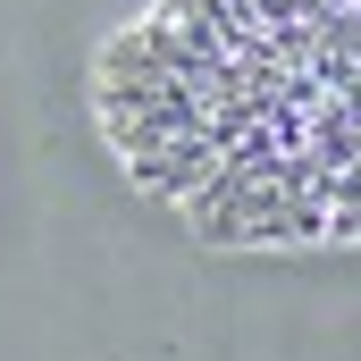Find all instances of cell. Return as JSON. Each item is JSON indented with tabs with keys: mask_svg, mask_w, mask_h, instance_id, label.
Segmentation results:
<instances>
[{
	"mask_svg": "<svg viewBox=\"0 0 361 361\" xmlns=\"http://www.w3.org/2000/svg\"><path fill=\"white\" fill-rule=\"evenodd\" d=\"M210 169H219V135H210V126H202V135H169V143H152V152H126V177L143 185V193H160V202H185Z\"/></svg>",
	"mask_w": 361,
	"mask_h": 361,
	"instance_id": "6da1fadb",
	"label": "cell"
}]
</instances>
